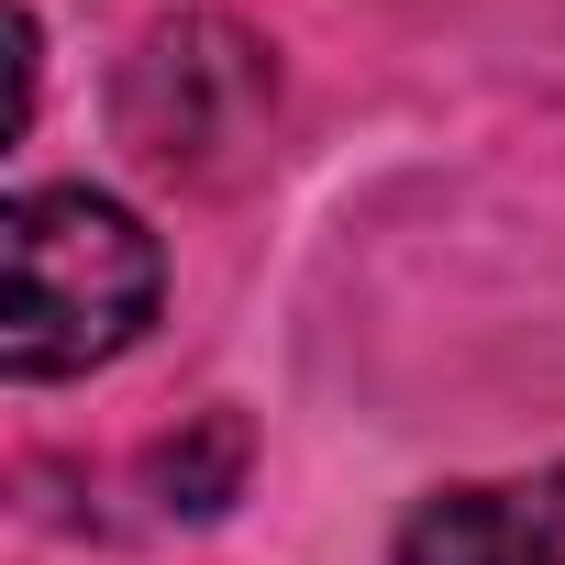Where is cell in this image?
I'll return each mask as SVG.
<instances>
[{"mask_svg":"<svg viewBox=\"0 0 565 565\" xmlns=\"http://www.w3.org/2000/svg\"><path fill=\"white\" fill-rule=\"evenodd\" d=\"M167 289L156 233L100 200V189H23L0 211V366L34 377H89L111 366Z\"/></svg>","mask_w":565,"mask_h":565,"instance_id":"1","label":"cell"},{"mask_svg":"<svg viewBox=\"0 0 565 565\" xmlns=\"http://www.w3.org/2000/svg\"><path fill=\"white\" fill-rule=\"evenodd\" d=\"M399 565H565V466L422 499L399 521Z\"/></svg>","mask_w":565,"mask_h":565,"instance_id":"2","label":"cell"}]
</instances>
